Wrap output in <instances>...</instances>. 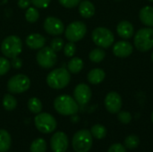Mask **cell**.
<instances>
[{
  "instance_id": "5",
  "label": "cell",
  "mask_w": 153,
  "mask_h": 152,
  "mask_svg": "<svg viewBox=\"0 0 153 152\" xmlns=\"http://www.w3.org/2000/svg\"><path fill=\"white\" fill-rule=\"evenodd\" d=\"M93 140L91 131L82 129L76 132L73 137L72 145L75 152H89L92 147Z\"/></svg>"
},
{
  "instance_id": "23",
  "label": "cell",
  "mask_w": 153,
  "mask_h": 152,
  "mask_svg": "<svg viewBox=\"0 0 153 152\" xmlns=\"http://www.w3.org/2000/svg\"><path fill=\"white\" fill-rule=\"evenodd\" d=\"M106 56V52L104 51L103 48L101 47H98V48H94L92 49L90 54H89V58L91 62L93 63H100L104 60Z\"/></svg>"
},
{
  "instance_id": "32",
  "label": "cell",
  "mask_w": 153,
  "mask_h": 152,
  "mask_svg": "<svg viewBox=\"0 0 153 152\" xmlns=\"http://www.w3.org/2000/svg\"><path fill=\"white\" fill-rule=\"evenodd\" d=\"M75 52H76V46H75L74 42L69 41L67 44H65L64 46V54L65 55V56L73 57L74 56Z\"/></svg>"
},
{
  "instance_id": "29",
  "label": "cell",
  "mask_w": 153,
  "mask_h": 152,
  "mask_svg": "<svg viewBox=\"0 0 153 152\" xmlns=\"http://www.w3.org/2000/svg\"><path fill=\"white\" fill-rule=\"evenodd\" d=\"M39 18V13L36 7H28L25 13V19L30 23L36 22Z\"/></svg>"
},
{
  "instance_id": "40",
  "label": "cell",
  "mask_w": 153,
  "mask_h": 152,
  "mask_svg": "<svg viewBox=\"0 0 153 152\" xmlns=\"http://www.w3.org/2000/svg\"><path fill=\"white\" fill-rule=\"evenodd\" d=\"M152 62H153V51H152Z\"/></svg>"
},
{
  "instance_id": "41",
  "label": "cell",
  "mask_w": 153,
  "mask_h": 152,
  "mask_svg": "<svg viewBox=\"0 0 153 152\" xmlns=\"http://www.w3.org/2000/svg\"><path fill=\"white\" fill-rule=\"evenodd\" d=\"M148 1H150V2H152L153 3V0H148Z\"/></svg>"
},
{
  "instance_id": "7",
  "label": "cell",
  "mask_w": 153,
  "mask_h": 152,
  "mask_svg": "<svg viewBox=\"0 0 153 152\" xmlns=\"http://www.w3.org/2000/svg\"><path fill=\"white\" fill-rule=\"evenodd\" d=\"M34 124L36 128L42 133H53L56 128V118L48 113H39L34 118Z\"/></svg>"
},
{
  "instance_id": "19",
  "label": "cell",
  "mask_w": 153,
  "mask_h": 152,
  "mask_svg": "<svg viewBox=\"0 0 153 152\" xmlns=\"http://www.w3.org/2000/svg\"><path fill=\"white\" fill-rule=\"evenodd\" d=\"M79 13L83 18H91L95 14V5L89 0L81 1L79 4Z\"/></svg>"
},
{
  "instance_id": "16",
  "label": "cell",
  "mask_w": 153,
  "mask_h": 152,
  "mask_svg": "<svg viewBox=\"0 0 153 152\" xmlns=\"http://www.w3.org/2000/svg\"><path fill=\"white\" fill-rule=\"evenodd\" d=\"M117 32L120 38L124 39H129L134 36V28L129 21H121L117 26Z\"/></svg>"
},
{
  "instance_id": "8",
  "label": "cell",
  "mask_w": 153,
  "mask_h": 152,
  "mask_svg": "<svg viewBox=\"0 0 153 152\" xmlns=\"http://www.w3.org/2000/svg\"><path fill=\"white\" fill-rule=\"evenodd\" d=\"M30 86V80L25 74H15L7 82V90L13 94H20L27 91Z\"/></svg>"
},
{
  "instance_id": "17",
  "label": "cell",
  "mask_w": 153,
  "mask_h": 152,
  "mask_svg": "<svg viewBox=\"0 0 153 152\" xmlns=\"http://www.w3.org/2000/svg\"><path fill=\"white\" fill-rule=\"evenodd\" d=\"M46 44V38L39 33H31L26 38V45L30 49H40Z\"/></svg>"
},
{
  "instance_id": "26",
  "label": "cell",
  "mask_w": 153,
  "mask_h": 152,
  "mask_svg": "<svg viewBox=\"0 0 153 152\" xmlns=\"http://www.w3.org/2000/svg\"><path fill=\"white\" fill-rule=\"evenodd\" d=\"M3 107L7 111H13L17 107L16 99L11 94H5L3 98Z\"/></svg>"
},
{
  "instance_id": "31",
  "label": "cell",
  "mask_w": 153,
  "mask_h": 152,
  "mask_svg": "<svg viewBox=\"0 0 153 152\" xmlns=\"http://www.w3.org/2000/svg\"><path fill=\"white\" fill-rule=\"evenodd\" d=\"M64 46H65V42L64 40L61 39V38H54L51 42H50V47L55 51V52H58L60 50H62L64 48Z\"/></svg>"
},
{
  "instance_id": "15",
  "label": "cell",
  "mask_w": 153,
  "mask_h": 152,
  "mask_svg": "<svg viewBox=\"0 0 153 152\" xmlns=\"http://www.w3.org/2000/svg\"><path fill=\"white\" fill-rule=\"evenodd\" d=\"M113 54L117 57L126 58L132 55L134 51L133 45L127 40H120L114 44L113 46Z\"/></svg>"
},
{
  "instance_id": "11",
  "label": "cell",
  "mask_w": 153,
  "mask_h": 152,
  "mask_svg": "<svg viewBox=\"0 0 153 152\" xmlns=\"http://www.w3.org/2000/svg\"><path fill=\"white\" fill-rule=\"evenodd\" d=\"M43 28L48 34L53 36L61 35L65 31V25L63 22L54 16H48L45 19Z\"/></svg>"
},
{
  "instance_id": "4",
  "label": "cell",
  "mask_w": 153,
  "mask_h": 152,
  "mask_svg": "<svg viewBox=\"0 0 153 152\" xmlns=\"http://www.w3.org/2000/svg\"><path fill=\"white\" fill-rule=\"evenodd\" d=\"M1 51L7 58H13L18 56L22 51V39L16 35L7 36L1 44Z\"/></svg>"
},
{
  "instance_id": "33",
  "label": "cell",
  "mask_w": 153,
  "mask_h": 152,
  "mask_svg": "<svg viewBox=\"0 0 153 152\" xmlns=\"http://www.w3.org/2000/svg\"><path fill=\"white\" fill-rule=\"evenodd\" d=\"M11 68V62L5 57H0V76L4 75Z\"/></svg>"
},
{
  "instance_id": "24",
  "label": "cell",
  "mask_w": 153,
  "mask_h": 152,
  "mask_svg": "<svg viewBox=\"0 0 153 152\" xmlns=\"http://www.w3.org/2000/svg\"><path fill=\"white\" fill-rule=\"evenodd\" d=\"M91 133L92 137H94L95 139L102 140L107 135V129L104 125H102L100 124H97L91 127Z\"/></svg>"
},
{
  "instance_id": "30",
  "label": "cell",
  "mask_w": 153,
  "mask_h": 152,
  "mask_svg": "<svg viewBox=\"0 0 153 152\" xmlns=\"http://www.w3.org/2000/svg\"><path fill=\"white\" fill-rule=\"evenodd\" d=\"M117 119L123 125H128V124L131 123V121L133 119V116H132L130 112H128V111H121L120 110L117 113Z\"/></svg>"
},
{
  "instance_id": "21",
  "label": "cell",
  "mask_w": 153,
  "mask_h": 152,
  "mask_svg": "<svg viewBox=\"0 0 153 152\" xmlns=\"http://www.w3.org/2000/svg\"><path fill=\"white\" fill-rule=\"evenodd\" d=\"M11 144L12 139L10 133L4 129H0V152L8 151Z\"/></svg>"
},
{
  "instance_id": "28",
  "label": "cell",
  "mask_w": 153,
  "mask_h": 152,
  "mask_svg": "<svg viewBox=\"0 0 153 152\" xmlns=\"http://www.w3.org/2000/svg\"><path fill=\"white\" fill-rule=\"evenodd\" d=\"M139 144H140V138L134 134H131L127 136L124 141V146L126 148V150H134L139 146Z\"/></svg>"
},
{
  "instance_id": "25",
  "label": "cell",
  "mask_w": 153,
  "mask_h": 152,
  "mask_svg": "<svg viewBox=\"0 0 153 152\" xmlns=\"http://www.w3.org/2000/svg\"><path fill=\"white\" fill-rule=\"evenodd\" d=\"M47 142L43 138L35 139L30 147V152H46Z\"/></svg>"
},
{
  "instance_id": "6",
  "label": "cell",
  "mask_w": 153,
  "mask_h": 152,
  "mask_svg": "<svg viewBox=\"0 0 153 152\" xmlns=\"http://www.w3.org/2000/svg\"><path fill=\"white\" fill-rule=\"evenodd\" d=\"M91 39L94 44L101 48H108L114 44L115 41L113 32L105 27L95 28L91 33Z\"/></svg>"
},
{
  "instance_id": "20",
  "label": "cell",
  "mask_w": 153,
  "mask_h": 152,
  "mask_svg": "<svg viewBox=\"0 0 153 152\" xmlns=\"http://www.w3.org/2000/svg\"><path fill=\"white\" fill-rule=\"evenodd\" d=\"M105 77H106V73L103 69L94 68L88 73L87 80L90 83L96 85V84H100V82H102Z\"/></svg>"
},
{
  "instance_id": "39",
  "label": "cell",
  "mask_w": 153,
  "mask_h": 152,
  "mask_svg": "<svg viewBox=\"0 0 153 152\" xmlns=\"http://www.w3.org/2000/svg\"><path fill=\"white\" fill-rule=\"evenodd\" d=\"M152 122L153 123V111H152Z\"/></svg>"
},
{
  "instance_id": "36",
  "label": "cell",
  "mask_w": 153,
  "mask_h": 152,
  "mask_svg": "<svg viewBox=\"0 0 153 152\" xmlns=\"http://www.w3.org/2000/svg\"><path fill=\"white\" fill-rule=\"evenodd\" d=\"M108 152H127L126 151V148L124 146V144L121 143H114L112 144Z\"/></svg>"
},
{
  "instance_id": "2",
  "label": "cell",
  "mask_w": 153,
  "mask_h": 152,
  "mask_svg": "<svg viewBox=\"0 0 153 152\" xmlns=\"http://www.w3.org/2000/svg\"><path fill=\"white\" fill-rule=\"evenodd\" d=\"M71 80L70 72L64 68H56L51 71L47 76V83L48 85L54 90H62L65 88Z\"/></svg>"
},
{
  "instance_id": "18",
  "label": "cell",
  "mask_w": 153,
  "mask_h": 152,
  "mask_svg": "<svg viewBox=\"0 0 153 152\" xmlns=\"http://www.w3.org/2000/svg\"><path fill=\"white\" fill-rule=\"evenodd\" d=\"M139 18L146 27H153V6H143L139 12Z\"/></svg>"
},
{
  "instance_id": "42",
  "label": "cell",
  "mask_w": 153,
  "mask_h": 152,
  "mask_svg": "<svg viewBox=\"0 0 153 152\" xmlns=\"http://www.w3.org/2000/svg\"><path fill=\"white\" fill-rule=\"evenodd\" d=\"M116 1H120V0H116Z\"/></svg>"
},
{
  "instance_id": "27",
  "label": "cell",
  "mask_w": 153,
  "mask_h": 152,
  "mask_svg": "<svg viewBox=\"0 0 153 152\" xmlns=\"http://www.w3.org/2000/svg\"><path fill=\"white\" fill-rule=\"evenodd\" d=\"M28 108L29 110L33 113V114H39L42 111V102L40 101V99H39L38 98H30L28 100Z\"/></svg>"
},
{
  "instance_id": "12",
  "label": "cell",
  "mask_w": 153,
  "mask_h": 152,
  "mask_svg": "<svg viewBox=\"0 0 153 152\" xmlns=\"http://www.w3.org/2000/svg\"><path fill=\"white\" fill-rule=\"evenodd\" d=\"M104 104L106 109L111 114H117L123 105V100L121 96L116 91L108 92L104 99Z\"/></svg>"
},
{
  "instance_id": "3",
  "label": "cell",
  "mask_w": 153,
  "mask_h": 152,
  "mask_svg": "<svg viewBox=\"0 0 153 152\" xmlns=\"http://www.w3.org/2000/svg\"><path fill=\"white\" fill-rule=\"evenodd\" d=\"M134 47L141 52H147L153 48V29L151 27L140 29L134 38Z\"/></svg>"
},
{
  "instance_id": "10",
  "label": "cell",
  "mask_w": 153,
  "mask_h": 152,
  "mask_svg": "<svg viewBox=\"0 0 153 152\" xmlns=\"http://www.w3.org/2000/svg\"><path fill=\"white\" fill-rule=\"evenodd\" d=\"M87 33V26L81 21H75L71 22L65 29V34L66 39L71 42L80 41L84 38Z\"/></svg>"
},
{
  "instance_id": "35",
  "label": "cell",
  "mask_w": 153,
  "mask_h": 152,
  "mask_svg": "<svg viewBox=\"0 0 153 152\" xmlns=\"http://www.w3.org/2000/svg\"><path fill=\"white\" fill-rule=\"evenodd\" d=\"M30 1L31 4L36 8H42V9L47 8L51 2V0H30Z\"/></svg>"
},
{
  "instance_id": "37",
  "label": "cell",
  "mask_w": 153,
  "mask_h": 152,
  "mask_svg": "<svg viewBox=\"0 0 153 152\" xmlns=\"http://www.w3.org/2000/svg\"><path fill=\"white\" fill-rule=\"evenodd\" d=\"M11 66H13L14 69H20L22 66V59L20 57H18V56L12 58Z\"/></svg>"
},
{
  "instance_id": "38",
  "label": "cell",
  "mask_w": 153,
  "mask_h": 152,
  "mask_svg": "<svg viewBox=\"0 0 153 152\" xmlns=\"http://www.w3.org/2000/svg\"><path fill=\"white\" fill-rule=\"evenodd\" d=\"M30 3H31L30 0H18L17 4L22 9H27L28 7H30Z\"/></svg>"
},
{
  "instance_id": "34",
  "label": "cell",
  "mask_w": 153,
  "mask_h": 152,
  "mask_svg": "<svg viewBox=\"0 0 153 152\" xmlns=\"http://www.w3.org/2000/svg\"><path fill=\"white\" fill-rule=\"evenodd\" d=\"M60 4L65 8H74L77 5H79L81 0H58Z\"/></svg>"
},
{
  "instance_id": "9",
  "label": "cell",
  "mask_w": 153,
  "mask_h": 152,
  "mask_svg": "<svg viewBox=\"0 0 153 152\" xmlns=\"http://www.w3.org/2000/svg\"><path fill=\"white\" fill-rule=\"evenodd\" d=\"M36 60L40 67L50 69L54 67L57 62L56 52H55L50 47H43L38 51Z\"/></svg>"
},
{
  "instance_id": "22",
  "label": "cell",
  "mask_w": 153,
  "mask_h": 152,
  "mask_svg": "<svg viewBox=\"0 0 153 152\" xmlns=\"http://www.w3.org/2000/svg\"><path fill=\"white\" fill-rule=\"evenodd\" d=\"M67 68H68V71L70 72V73L77 74L83 68V61L80 57H73L68 62Z\"/></svg>"
},
{
  "instance_id": "14",
  "label": "cell",
  "mask_w": 153,
  "mask_h": 152,
  "mask_svg": "<svg viewBox=\"0 0 153 152\" xmlns=\"http://www.w3.org/2000/svg\"><path fill=\"white\" fill-rule=\"evenodd\" d=\"M91 90L85 83H79L74 90V99L79 105H86L91 99Z\"/></svg>"
},
{
  "instance_id": "13",
  "label": "cell",
  "mask_w": 153,
  "mask_h": 152,
  "mask_svg": "<svg viewBox=\"0 0 153 152\" xmlns=\"http://www.w3.org/2000/svg\"><path fill=\"white\" fill-rule=\"evenodd\" d=\"M69 141L67 135L63 132H56L50 140V146L53 152H65L68 149Z\"/></svg>"
},
{
  "instance_id": "1",
  "label": "cell",
  "mask_w": 153,
  "mask_h": 152,
  "mask_svg": "<svg viewBox=\"0 0 153 152\" xmlns=\"http://www.w3.org/2000/svg\"><path fill=\"white\" fill-rule=\"evenodd\" d=\"M54 108L62 116H73L79 111V104L74 98L66 94L56 98L54 100Z\"/></svg>"
}]
</instances>
